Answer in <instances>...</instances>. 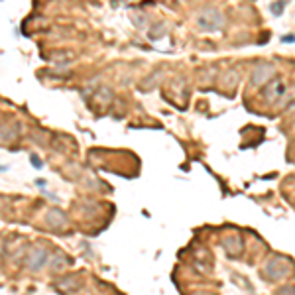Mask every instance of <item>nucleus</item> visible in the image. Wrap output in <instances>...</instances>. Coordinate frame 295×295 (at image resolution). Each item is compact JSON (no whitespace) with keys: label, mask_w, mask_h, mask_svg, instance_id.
Returning a JSON list of instances; mask_svg holds the SVG:
<instances>
[{"label":"nucleus","mask_w":295,"mask_h":295,"mask_svg":"<svg viewBox=\"0 0 295 295\" xmlns=\"http://www.w3.org/2000/svg\"><path fill=\"white\" fill-rule=\"evenodd\" d=\"M224 26H226V16L216 6H205L197 14V28L201 32H207V34L222 32Z\"/></svg>","instance_id":"f257e3e1"},{"label":"nucleus","mask_w":295,"mask_h":295,"mask_svg":"<svg viewBox=\"0 0 295 295\" xmlns=\"http://www.w3.org/2000/svg\"><path fill=\"white\" fill-rule=\"evenodd\" d=\"M272 79H276V67L272 63H260V65H256L252 69V75H250L252 87L268 85Z\"/></svg>","instance_id":"f03ea898"},{"label":"nucleus","mask_w":295,"mask_h":295,"mask_svg":"<svg viewBox=\"0 0 295 295\" xmlns=\"http://www.w3.org/2000/svg\"><path fill=\"white\" fill-rule=\"evenodd\" d=\"M286 262V258H282V256H276L274 260H270L268 262V266L264 268V274H266V278L268 280H280V278H286V276H290V272H292V264L290 266H286V268H282V264Z\"/></svg>","instance_id":"7ed1b4c3"},{"label":"nucleus","mask_w":295,"mask_h":295,"mask_svg":"<svg viewBox=\"0 0 295 295\" xmlns=\"http://www.w3.org/2000/svg\"><path fill=\"white\" fill-rule=\"evenodd\" d=\"M288 93V85L284 83L282 79H272L268 85H264V98L268 102H276L280 98H284V95Z\"/></svg>","instance_id":"20e7f679"},{"label":"nucleus","mask_w":295,"mask_h":295,"mask_svg":"<svg viewBox=\"0 0 295 295\" xmlns=\"http://www.w3.org/2000/svg\"><path fill=\"white\" fill-rule=\"evenodd\" d=\"M45 262H47V252H45V250H36V252L28 258V266H30L32 270H40V268H43Z\"/></svg>","instance_id":"39448f33"},{"label":"nucleus","mask_w":295,"mask_h":295,"mask_svg":"<svg viewBox=\"0 0 295 295\" xmlns=\"http://www.w3.org/2000/svg\"><path fill=\"white\" fill-rule=\"evenodd\" d=\"M284 8H286V0H280V2H274L270 10L274 16H280V14H284Z\"/></svg>","instance_id":"423d86ee"},{"label":"nucleus","mask_w":295,"mask_h":295,"mask_svg":"<svg viewBox=\"0 0 295 295\" xmlns=\"http://www.w3.org/2000/svg\"><path fill=\"white\" fill-rule=\"evenodd\" d=\"M276 295H295V288H282Z\"/></svg>","instance_id":"0eeeda50"},{"label":"nucleus","mask_w":295,"mask_h":295,"mask_svg":"<svg viewBox=\"0 0 295 295\" xmlns=\"http://www.w3.org/2000/svg\"><path fill=\"white\" fill-rule=\"evenodd\" d=\"M284 42H286V43H292V42H295V36H286V38H284Z\"/></svg>","instance_id":"6e6552de"}]
</instances>
